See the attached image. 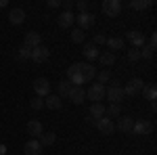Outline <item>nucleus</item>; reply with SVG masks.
Segmentation results:
<instances>
[{
  "label": "nucleus",
  "instance_id": "29",
  "mask_svg": "<svg viewBox=\"0 0 157 155\" xmlns=\"http://www.w3.org/2000/svg\"><path fill=\"white\" fill-rule=\"evenodd\" d=\"M86 34L80 29V27H75V29H71V42H75V44H82L84 42Z\"/></svg>",
  "mask_w": 157,
  "mask_h": 155
},
{
  "label": "nucleus",
  "instance_id": "38",
  "mask_svg": "<svg viewBox=\"0 0 157 155\" xmlns=\"http://www.w3.org/2000/svg\"><path fill=\"white\" fill-rule=\"evenodd\" d=\"M73 6H75V2H73V0H65V2H63V9H65V11H69V13H71Z\"/></svg>",
  "mask_w": 157,
  "mask_h": 155
},
{
  "label": "nucleus",
  "instance_id": "28",
  "mask_svg": "<svg viewBox=\"0 0 157 155\" xmlns=\"http://www.w3.org/2000/svg\"><path fill=\"white\" fill-rule=\"evenodd\" d=\"M105 113L109 115V119H111V118H120V115H121V107H120V105H113V103H111L109 107H105Z\"/></svg>",
  "mask_w": 157,
  "mask_h": 155
},
{
  "label": "nucleus",
  "instance_id": "6",
  "mask_svg": "<svg viewBox=\"0 0 157 155\" xmlns=\"http://www.w3.org/2000/svg\"><path fill=\"white\" fill-rule=\"evenodd\" d=\"M143 86H145V82L140 80V78H132L130 82L124 86V95H128V96H134V95H138L140 90H143Z\"/></svg>",
  "mask_w": 157,
  "mask_h": 155
},
{
  "label": "nucleus",
  "instance_id": "18",
  "mask_svg": "<svg viewBox=\"0 0 157 155\" xmlns=\"http://www.w3.org/2000/svg\"><path fill=\"white\" fill-rule=\"evenodd\" d=\"M57 21H59V27H71L73 21H75V15L69 13V11H63L59 15V19H57Z\"/></svg>",
  "mask_w": 157,
  "mask_h": 155
},
{
  "label": "nucleus",
  "instance_id": "31",
  "mask_svg": "<svg viewBox=\"0 0 157 155\" xmlns=\"http://www.w3.org/2000/svg\"><path fill=\"white\" fill-rule=\"evenodd\" d=\"M17 57H19V59H29V57H32V48L29 46H19L17 48Z\"/></svg>",
  "mask_w": 157,
  "mask_h": 155
},
{
  "label": "nucleus",
  "instance_id": "1",
  "mask_svg": "<svg viewBox=\"0 0 157 155\" xmlns=\"http://www.w3.org/2000/svg\"><path fill=\"white\" fill-rule=\"evenodd\" d=\"M105 96H107L113 105H120L126 95H124V88H121L117 82H111V86H109V88H105Z\"/></svg>",
  "mask_w": 157,
  "mask_h": 155
},
{
  "label": "nucleus",
  "instance_id": "26",
  "mask_svg": "<svg viewBox=\"0 0 157 155\" xmlns=\"http://www.w3.org/2000/svg\"><path fill=\"white\" fill-rule=\"evenodd\" d=\"M71 84L67 82V80H63V82L57 84V90H59V96H69V92H71Z\"/></svg>",
  "mask_w": 157,
  "mask_h": 155
},
{
  "label": "nucleus",
  "instance_id": "2",
  "mask_svg": "<svg viewBox=\"0 0 157 155\" xmlns=\"http://www.w3.org/2000/svg\"><path fill=\"white\" fill-rule=\"evenodd\" d=\"M101 9H103V13H105L107 17H117L121 13V2L120 0H105Z\"/></svg>",
  "mask_w": 157,
  "mask_h": 155
},
{
  "label": "nucleus",
  "instance_id": "30",
  "mask_svg": "<svg viewBox=\"0 0 157 155\" xmlns=\"http://www.w3.org/2000/svg\"><path fill=\"white\" fill-rule=\"evenodd\" d=\"M130 6L136 9V11H145V9L151 6V0H132V2H130Z\"/></svg>",
  "mask_w": 157,
  "mask_h": 155
},
{
  "label": "nucleus",
  "instance_id": "20",
  "mask_svg": "<svg viewBox=\"0 0 157 155\" xmlns=\"http://www.w3.org/2000/svg\"><path fill=\"white\" fill-rule=\"evenodd\" d=\"M98 61H101V65H103V67H111V65L115 63V55H113L111 50L101 52V55H98Z\"/></svg>",
  "mask_w": 157,
  "mask_h": 155
},
{
  "label": "nucleus",
  "instance_id": "33",
  "mask_svg": "<svg viewBox=\"0 0 157 155\" xmlns=\"http://www.w3.org/2000/svg\"><path fill=\"white\" fill-rule=\"evenodd\" d=\"M97 80H98L97 84H101V86H105V84L109 82V72H101V73H97Z\"/></svg>",
  "mask_w": 157,
  "mask_h": 155
},
{
  "label": "nucleus",
  "instance_id": "21",
  "mask_svg": "<svg viewBox=\"0 0 157 155\" xmlns=\"http://www.w3.org/2000/svg\"><path fill=\"white\" fill-rule=\"evenodd\" d=\"M82 52H84L86 59H90V61H92V59H98V55H101V52H98V46H94L92 42H90V44H86Z\"/></svg>",
  "mask_w": 157,
  "mask_h": 155
},
{
  "label": "nucleus",
  "instance_id": "5",
  "mask_svg": "<svg viewBox=\"0 0 157 155\" xmlns=\"http://www.w3.org/2000/svg\"><path fill=\"white\" fill-rule=\"evenodd\" d=\"M34 90H36V95L40 99H46L50 95V82L46 78H38L36 82H34Z\"/></svg>",
  "mask_w": 157,
  "mask_h": 155
},
{
  "label": "nucleus",
  "instance_id": "40",
  "mask_svg": "<svg viewBox=\"0 0 157 155\" xmlns=\"http://www.w3.org/2000/svg\"><path fill=\"white\" fill-rule=\"evenodd\" d=\"M59 4H61L59 0H48V6H52V9H55V6H59Z\"/></svg>",
  "mask_w": 157,
  "mask_h": 155
},
{
  "label": "nucleus",
  "instance_id": "24",
  "mask_svg": "<svg viewBox=\"0 0 157 155\" xmlns=\"http://www.w3.org/2000/svg\"><path fill=\"white\" fill-rule=\"evenodd\" d=\"M132 126H134L132 118H120V122H117V128L121 132H132Z\"/></svg>",
  "mask_w": 157,
  "mask_h": 155
},
{
  "label": "nucleus",
  "instance_id": "9",
  "mask_svg": "<svg viewBox=\"0 0 157 155\" xmlns=\"http://www.w3.org/2000/svg\"><path fill=\"white\" fill-rule=\"evenodd\" d=\"M78 69L82 73V78H84V84L90 82V80H94V76H97L94 65H90V63H78Z\"/></svg>",
  "mask_w": 157,
  "mask_h": 155
},
{
  "label": "nucleus",
  "instance_id": "32",
  "mask_svg": "<svg viewBox=\"0 0 157 155\" xmlns=\"http://www.w3.org/2000/svg\"><path fill=\"white\" fill-rule=\"evenodd\" d=\"M128 59L132 61V63L140 61V48H130V50H128Z\"/></svg>",
  "mask_w": 157,
  "mask_h": 155
},
{
  "label": "nucleus",
  "instance_id": "8",
  "mask_svg": "<svg viewBox=\"0 0 157 155\" xmlns=\"http://www.w3.org/2000/svg\"><path fill=\"white\" fill-rule=\"evenodd\" d=\"M94 126L98 128V132H101V134H113V130H115V124H113L109 118L97 119V122H94Z\"/></svg>",
  "mask_w": 157,
  "mask_h": 155
},
{
  "label": "nucleus",
  "instance_id": "39",
  "mask_svg": "<svg viewBox=\"0 0 157 155\" xmlns=\"http://www.w3.org/2000/svg\"><path fill=\"white\" fill-rule=\"evenodd\" d=\"M155 46H157V34H151V40H149V48H153V50H155Z\"/></svg>",
  "mask_w": 157,
  "mask_h": 155
},
{
  "label": "nucleus",
  "instance_id": "12",
  "mask_svg": "<svg viewBox=\"0 0 157 155\" xmlns=\"http://www.w3.org/2000/svg\"><path fill=\"white\" fill-rule=\"evenodd\" d=\"M25 46H29V48H38V46H42V36L38 34V32H27L25 34V42H23Z\"/></svg>",
  "mask_w": 157,
  "mask_h": 155
},
{
  "label": "nucleus",
  "instance_id": "37",
  "mask_svg": "<svg viewBox=\"0 0 157 155\" xmlns=\"http://www.w3.org/2000/svg\"><path fill=\"white\" fill-rule=\"evenodd\" d=\"M105 42H107V38L103 36V34H97V36H94V42H92V44H94V46H101V44H105Z\"/></svg>",
  "mask_w": 157,
  "mask_h": 155
},
{
  "label": "nucleus",
  "instance_id": "13",
  "mask_svg": "<svg viewBox=\"0 0 157 155\" xmlns=\"http://www.w3.org/2000/svg\"><path fill=\"white\" fill-rule=\"evenodd\" d=\"M151 130H153V126H151V122H147V119H138V122H134V126H132L134 134H149Z\"/></svg>",
  "mask_w": 157,
  "mask_h": 155
},
{
  "label": "nucleus",
  "instance_id": "19",
  "mask_svg": "<svg viewBox=\"0 0 157 155\" xmlns=\"http://www.w3.org/2000/svg\"><path fill=\"white\" fill-rule=\"evenodd\" d=\"M143 96H145V101H151V103H155L157 99V86L155 84H147V86H143Z\"/></svg>",
  "mask_w": 157,
  "mask_h": 155
},
{
  "label": "nucleus",
  "instance_id": "7",
  "mask_svg": "<svg viewBox=\"0 0 157 155\" xmlns=\"http://www.w3.org/2000/svg\"><path fill=\"white\" fill-rule=\"evenodd\" d=\"M50 57V50L46 46H38V48H32V57L29 59L36 61V63H44V61H48Z\"/></svg>",
  "mask_w": 157,
  "mask_h": 155
},
{
  "label": "nucleus",
  "instance_id": "22",
  "mask_svg": "<svg viewBox=\"0 0 157 155\" xmlns=\"http://www.w3.org/2000/svg\"><path fill=\"white\" fill-rule=\"evenodd\" d=\"M44 105L48 109H61V96L59 95H48L44 99Z\"/></svg>",
  "mask_w": 157,
  "mask_h": 155
},
{
  "label": "nucleus",
  "instance_id": "10",
  "mask_svg": "<svg viewBox=\"0 0 157 155\" xmlns=\"http://www.w3.org/2000/svg\"><path fill=\"white\" fill-rule=\"evenodd\" d=\"M75 19H78V25H80V29H82V32L94 25V15H92V13H80Z\"/></svg>",
  "mask_w": 157,
  "mask_h": 155
},
{
  "label": "nucleus",
  "instance_id": "16",
  "mask_svg": "<svg viewBox=\"0 0 157 155\" xmlns=\"http://www.w3.org/2000/svg\"><path fill=\"white\" fill-rule=\"evenodd\" d=\"M128 40L132 42V48L145 46V34H140V32H128Z\"/></svg>",
  "mask_w": 157,
  "mask_h": 155
},
{
  "label": "nucleus",
  "instance_id": "11",
  "mask_svg": "<svg viewBox=\"0 0 157 155\" xmlns=\"http://www.w3.org/2000/svg\"><path fill=\"white\" fill-rule=\"evenodd\" d=\"M67 99H69L71 103H75V105H80V103H84V99H86V90L82 86H73Z\"/></svg>",
  "mask_w": 157,
  "mask_h": 155
},
{
  "label": "nucleus",
  "instance_id": "34",
  "mask_svg": "<svg viewBox=\"0 0 157 155\" xmlns=\"http://www.w3.org/2000/svg\"><path fill=\"white\" fill-rule=\"evenodd\" d=\"M29 105H32V109H42L44 107V99H40V96H36V99H32V103H29Z\"/></svg>",
  "mask_w": 157,
  "mask_h": 155
},
{
  "label": "nucleus",
  "instance_id": "4",
  "mask_svg": "<svg viewBox=\"0 0 157 155\" xmlns=\"http://www.w3.org/2000/svg\"><path fill=\"white\" fill-rule=\"evenodd\" d=\"M67 82L71 86H82L84 84V78H82V73L78 69V63H73L71 67H67Z\"/></svg>",
  "mask_w": 157,
  "mask_h": 155
},
{
  "label": "nucleus",
  "instance_id": "23",
  "mask_svg": "<svg viewBox=\"0 0 157 155\" xmlns=\"http://www.w3.org/2000/svg\"><path fill=\"white\" fill-rule=\"evenodd\" d=\"M90 115L94 118V122L101 119L103 115H105V105H103V103H92V107H90Z\"/></svg>",
  "mask_w": 157,
  "mask_h": 155
},
{
  "label": "nucleus",
  "instance_id": "35",
  "mask_svg": "<svg viewBox=\"0 0 157 155\" xmlns=\"http://www.w3.org/2000/svg\"><path fill=\"white\" fill-rule=\"evenodd\" d=\"M151 57H153V48H149V46L140 48V59H151Z\"/></svg>",
  "mask_w": 157,
  "mask_h": 155
},
{
  "label": "nucleus",
  "instance_id": "27",
  "mask_svg": "<svg viewBox=\"0 0 157 155\" xmlns=\"http://www.w3.org/2000/svg\"><path fill=\"white\" fill-rule=\"evenodd\" d=\"M105 44H107L111 50H121V48H124V40H121V38H109Z\"/></svg>",
  "mask_w": 157,
  "mask_h": 155
},
{
  "label": "nucleus",
  "instance_id": "3",
  "mask_svg": "<svg viewBox=\"0 0 157 155\" xmlns=\"http://www.w3.org/2000/svg\"><path fill=\"white\" fill-rule=\"evenodd\" d=\"M86 96H88L92 103H101V101L105 99V86H101V84H92V86L86 90Z\"/></svg>",
  "mask_w": 157,
  "mask_h": 155
},
{
  "label": "nucleus",
  "instance_id": "15",
  "mask_svg": "<svg viewBox=\"0 0 157 155\" xmlns=\"http://www.w3.org/2000/svg\"><path fill=\"white\" fill-rule=\"evenodd\" d=\"M27 134H32V136H42V134H44V126H42L38 119H29V122H27Z\"/></svg>",
  "mask_w": 157,
  "mask_h": 155
},
{
  "label": "nucleus",
  "instance_id": "25",
  "mask_svg": "<svg viewBox=\"0 0 157 155\" xmlns=\"http://www.w3.org/2000/svg\"><path fill=\"white\" fill-rule=\"evenodd\" d=\"M55 141H57L55 132H44V134L40 136V145H42V147H50V145H55Z\"/></svg>",
  "mask_w": 157,
  "mask_h": 155
},
{
  "label": "nucleus",
  "instance_id": "36",
  "mask_svg": "<svg viewBox=\"0 0 157 155\" xmlns=\"http://www.w3.org/2000/svg\"><path fill=\"white\" fill-rule=\"evenodd\" d=\"M75 6H78V11H80V13H88V2H86V0H78Z\"/></svg>",
  "mask_w": 157,
  "mask_h": 155
},
{
  "label": "nucleus",
  "instance_id": "14",
  "mask_svg": "<svg viewBox=\"0 0 157 155\" xmlns=\"http://www.w3.org/2000/svg\"><path fill=\"white\" fill-rule=\"evenodd\" d=\"M9 21H11L13 25H21L25 21V11L23 9H11V13H9Z\"/></svg>",
  "mask_w": 157,
  "mask_h": 155
},
{
  "label": "nucleus",
  "instance_id": "17",
  "mask_svg": "<svg viewBox=\"0 0 157 155\" xmlns=\"http://www.w3.org/2000/svg\"><path fill=\"white\" fill-rule=\"evenodd\" d=\"M42 149H44V147H42L40 141H36V138L25 143V155H40V153H42Z\"/></svg>",
  "mask_w": 157,
  "mask_h": 155
},
{
  "label": "nucleus",
  "instance_id": "41",
  "mask_svg": "<svg viewBox=\"0 0 157 155\" xmlns=\"http://www.w3.org/2000/svg\"><path fill=\"white\" fill-rule=\"evenodd\" d=\"M6 4H9V2H6V0H0V9H4V6H6Z\"/></svg>",
  "mask_w": 157,
  "mask_h": 155
}]
</instances>
